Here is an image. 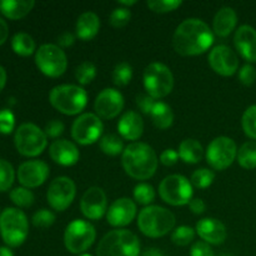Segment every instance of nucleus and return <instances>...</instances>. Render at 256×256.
Masks as SVG:
<instances>
[{
  "mask_svg": "<svg viewBox=\"0 0 256 256\" xmlns=\"http://www.w3.org/2000/svg\"><path fill=\"white\" fill-rule=\"evenodd\" d=\"M214 42V32L202 20L192 18L179 24L172 36L175 52L184 56L200 55L210 49Z\"/></svg>",
  "mask_w": 256,
  "mask_h": 256,
  "instance_id": "1",
  "label": "nucleus"
},
{
  "mask_svg": "<svg viewBox=\"0 0 256 256\" xmlns=\"http://www.w3.org/2000/svg\"><path fill=\"white\" fill-rule=\"evenodd\" d=\"M158 162L156 152L145 142H132L125 148L122 156L125 172L136 180H148L154 176Z\"/></svg>",
  "mask_w": 256,
  "mask_h": 256,
  "instance_id": "2",
  "label": "nucleus"
},
{
  "mask_svg": "<svg viewBox=\"0 0 256 256\" xmlns=\"http://www.w3.org/2000/svg\"><path fill=\"white\" fill-rule=\"evenodd\" d=\"M175 222V215L170 210L158 205L144 208L138 216L140 232L149 238L164 236L174 229Z\"/></svg>",
  "mask_w": 256,
  "mask_h": 256,
  "instance_id": "3",
  "label": "nucleus"
},
{
  "mask_svg": "<svg viewBox=\"0 0 256 256\" xmlns=\"http://www.w3.org/2000/svg\"><path fill=\"white\" fill-rule=\"evenodd\" d=\"M140 242L134 232L125 229L108 232L96 248L98 256H139Z\"/></svg>",
  "mask_w": 256,
  "mask_h": 256,
  "instance_id": "4",
  "label": "nucleus"
},
{
  "mask_svg": "<svg viewBox=\"0 0 256 256\" xmlns=\"http://www.w3.org/2000/svg\"><path fill=\"white\" fill-rule=\"evenodd\" d=\"M49 102L62 114L76 115L86 106L88 92L79 85H58L50 92Z\"/></svg>",
  "mask_w": 256,
  "mask_h": 256,
  "instance_id": "5",
  "label": "nucleus"
},
{
  "mask_svg": "<svg viewBox=\"0 0 256 256\" xmlns=\"http://www.w3.org/2000/svg\"><path fill=\"white\" fill-rule=\"evenodd\" d=\"M29 234L28 218L16 208H6L0 215V235L5 244L18 248L26 240Z\"/></svg>",
  "mask_w": 256,
  "mask_h": 256,
  "instance_id": "6",
  "label": "nucleus"
},
{
  "mask_svg": "<svg viewBox=\"0 0 256 256\" xmlns=\"http://www.w3.org/2000/svg\"><path fill=\"white\" fill-rule=\"evenodd\" d=\"M15 148L24 156L34 158L42 154L48 145V136L44 130L35 124L25 122L15 132Z\"/></svg>",
  "mask_w": 256,
  "mask_h": 256,
  "instance_id": "7",
  "label": "nucleus"
},
{
  "mask_svg": "<svg viewBox=\"0 0 256 256\" xmlns=\"http://www.w3.org/2000/svg\"><path fill=\"white\" fill-rule=\"evenodd\" d=\"M144 86L148 94L154 99L168 96L174 88L172 70L162 62H152L144 70Z\"/></svg>",
  "mask_w": 256,
  "mask_h": 256,
  "instance_id": "8",
  "label": "nucleus"
},
{
  "mask_svg": "<svg viewBox=\"0 0 256 256\" xmlns=\"http://www.w3.org/2000/svg\"><path fill=\"white\" fill-rule=\"evenodd\" d=\"M35 64L46 76L59 78L66 70L68 58L59 45L44 44L35 52Z\"/></svg>",
  "mask_w": 256,
  "mask_h": 256,
  "instance_id": "9",
  "label": "nucleus"
},
{
  "mask_svg": "<svg viewBox=\"0 0 256 256\" xmlns=\"http://www.w3.org/2000/svg\"><path fill=\"white\" fill-rule=\"evenodd\" d=\"M96 230L85 220L76 219L66 226L64 234V244L72 254H82L95 242Z\"/></svg>",
  "mask_w": 256,
  "mask_h": 256,
  "instance_id": "10",
  "label": "nucleus"
},
{
  "mask_svg": "<svg viewBox=\"0 0 256 256\" xmlns=\"http://www.w3.org/2000/svg\"><path fill=\"white\" fill-rule=\"evenodd\" d=\"M160 198L172 206H182L192 199V185L182 175H169L159 185Z\"/></svg>",
  "mask_w": 256,
  "mask_h": 256,
  "instance_id": "11",
  "label": "nucleus"
},
{
  "mask_svg": "<svg viewBox=\"0 0 256 256\" xmlns=\"http://www.w3.org/2000/svg\"><path fill=\"white\" fill-rule=\"evenodd\" d=\"M238 156V148L234 140L228 136L215 138L206 149V162L212 169H228Z\"/></svg>",
  "mask_w": 256,
  "mask_h": 256,
  "instance_id": "12",
  "label": "nucleus"
},
{
  "mask_svg": "<svg viewBox=\"0 0 256 256\" xmlns=\"http://www.w3.org/2000/svg\"><path fill=\"white\" fill-rule=\"evenodd\" d=\"M104 125L98 115L85 112L74 120L72 126V136L82 145H92L100 139Z\"/></svg>",
  "mask_w": 256,
  "mask_h": 256,
  "instance_id": "13",
  "label": "nucleus"
},
{
  "mask_svg": "<svg viewBox=\"0 0 256 256\" xmlns=\"http://www.w3.org/2000/svg\"><path fill=\"white\" fill-rule=\"evenodd\" d=\"M75 195V182L68 176H59L50 182L46 192V199L52 209L56 212H64L74 202Z\"/></svg>",
  "mask_w": 256,
  "mask_h": 256,
  "instance_id": "14",
  "label": "nucleus"
},
{
  "mask_svg": "<svg viewBox=\"0 0 256 256\" xmlns=\"http://www.w3.org/2000/svg\"><path fill=\"white\" fill-rule=\"evenodd\" d=\"M95 112L102 119H114L124 108V96L122 92L112 88L102 90L95 99Z\"/></svg>",
  "mask_w": 256,
  "mask_h": 256,
  "instance_id": "15",
  "label": "nucleus"
},
{
  "mask_svg": "<svg viewBox=\"0 0 256 256\" xmlns=\"http://www.w3.org/2000/svg\"><path fill=\"white\" fill-rule=\"evenodd\" d=\"M50 174L49 165L42 160H29L22 162L18 169V180L28 189L38 188L46 182Z\"/></svg>",
  "mask_w": 256,
  "mask_h": 256,
  "instance_id": "16",
  "label": "nucleus"
},
{
  "mask_svg": "<svg viewBox=\"0 0 256 256\" xmlns=\"http://www.w3.org/2000/svg\"><path fill=\"white\" fill-rule=\"evenodd\" d=\"M209 65L216 74L222 76H232L239 68V59L234 50L226 45H218L210 52Z\"/></svg>",
  "mask_w": 256,
  "mask_h": 256,
  "instance_id": "17",
  "label": "nucleus"
},
{
  "mask_svg": "<svg viewBox=\"0 0 256 256\" xmlns=\"http://www.w3.org/2000/svg\"><path fill=\"white\" fill-rule=\"evenodd\" d=\"M80 209L86 219H102L108 212V199L104 190L99 186L89 188L82 196Z\"/></svg>",
  "mask_w": 256,
  "mask_h": 256,
  "instance_id": "18",
  "label": "nucleus"
},
{
  "mask_svg": "<svg viewBox=\"0 0 256 256\" xmlns=\"http://www.w3.org/2000/svg\"><path fill=\"white\" fill-rule=\"evenodd\" d=\"M136 216V204L129 198L115 200L106 212V220L112 226L120 228L129 225Z\"/></svg>",
  "mask_w": 256,
  "mask_h": 256,
  "instance_id": "19",
  "label": "nucleus"
},
{
  "mask_svg": "<svg viewBox=\"0 0 256 256\" xmlns=\"http://www.w3.org/2000/svg\"><path fill=\"white\" fill-rule=\"evenodd\" d=\"M196 232L205 242L212 245L222 244L228 236L225 225L214 218H205L199 220L196 224Z\"/></svg>",
  "mask_w": 256,
  "mask_h": 256,
  "instance_id": "20",
  "label": "nucleus"
},
{
  "mask_svg": "<svg viewBox=\"0 0 256 256\" xmlns=\"http://www.w3.org/2000/svg\"><path fill=\"white\" fill-rule=\"evenodd\" d=\"M50 158L62 166H72L79 162L80 152L76 145L69 140H55L49 148Z\"/></svg>",
  "mask_w": 256,
  "mask_h": 256,
  "instance_id": "21",
  "label": "nucleus"
},
{
  "mask_svg": "<svg viewBox=\"0 0 256 256\" xmlns=\"http://www.w3.org/2000/svg\"><path fill=\"white\" fill-rule=\"evenodd\" d=\"M236 50L245 60L256 62V30L250 25H242L234 36Z\"/></svg>",
  "mask_w": 256,
  "mask_h": 256,
  "instance_id": "22",
  "label": "nucleus"
},
{
  "mask_svg": "<svg viewBox=\"0 0 256 256\" xmlns=\"http://www.w3.org/2000/svg\"><path fill=\"white\" fill-rule=\"evenodd\" d=\"M118 130L124 139L132 140V142L138 140L144 132V122H142V115L134 110L126 112L118 122Z\"/></svg>",
  "mask_w": 256,
  "mask_h": 256,
  "instance_id": "23",
  "label": "nucleus"
},
{
  "mask_svg": "<svg viewBox=\"0 0 256 256\" xmlns=\"http://www.w3.org/2000/svg\"><path fill=\"white\" fill-rule=\"evenodd\" d=\"M238 22V15L230 6H224L216 12L212 22L214 32L220 38H226L235 29Z\"/></svg>",
  "mask_w": 256,
  "mask_h": 256,
  "instance_id": "24",
  "label": "nucleus"
},
{
  "mask_svg": "<svg viewBox=\"0 0 256 256\" xmlns=\"http://www.w3.org/2000/svg\"><path fill=\"white\" fill-rule=\"evenodd\" d=\"M100 29V19L95 12H86L78 18L75 30H76V36L84 42L94 39L98 35Z\"/></svg>",
  "mask_w": 256,
  "mask_h": 256,
  "instance_id": "25",
  "label": "nucleus"
},
{
  "mask_svg": "<svg viewBox=\"0 0 256 256\" xmlns=\"http://www.w3.org/2000/svg\"><path fill=\"white\" fill-rule=\"evenodd\" d=\"M35 2L32 0H2L0 2V12L8 19L19 20L26 16Z\"/></svg>",
  "mask_w": 256,
  "mask_h": 256,
  "instance_id": "26",
  "label": "nucleus"
},
{
  "mask_svg": "<svg viewBox=\"0 0 256 256\" xmlns=\"http://www.w3.org/2000/svg\"><path fill=\"white\" fill-rule=\"evenodd\" d=\"M179 158L186 164H198L204 156L202 144L195 139H185L179 145Z\"/></svg>",
  "mask_w": 256,
  "mask_h": 256,
  "instance_id": "27",
  "label": "nucleus"
},
{
  "mask_svg": "<svg viewBox=\"0 0 256 256\" xmlns=\"http://www.w3.org/2000/svg\"><path fill=\"white\" fill-rule=\"evenodd\" d=\"M152 122L158 129L165 130L170 128L174 122V112L172 108L164 102H156L154 105V109L150 112Z\"/></svg>",
  "mask_w": 256,
  "mask_h": 256,
  "instance_id": "28",
  "label": "nucleus"
},
{
  "mask_svg": "<svg viewBox=\"0 0 256 256\" xmlns=\"http://www.w3.org/2000/svg\"><path fill=\"white\" fill-rule=\"evenodd\" d=\"M12 48L20 56H29L35 52V42L26 32H18L12 36Z\"/></svg>",
  "mask_w": 256,
  "mask_h": 256,
  "instance_id": "29",
  "label": "nucleus"
},
{
  "mask_svg": "<svg viewBox=\"0 0 256 256\" xmlns=\"http://www.w3.org/2000/svg\"><path fill=\"white\" fill-rule=\"evenodd\" d=\"M238 162L240 166L246 170L256 168V142H248L238 150Z\"/></svg>",
  "mask_w": 256,
  "mask_h": 256,
  "instance_id": "30",
  "label": "nucleus"
},
{
  "mask_svg": "<svg viewBox=\"0 0 256 256\" xmlns=\"http://www.w3.org/2000/svg\"><path fill=\"white\" fill-rule=\"evenodd\" d=\"M100 149L104 154L110 156H116V155L124 152V142L122 138L115 134H108L100 139Z\"/></svg>",
  "mask_w": 256,
  "mask_h": 256,
  "instance_id": "31",
  "label": "nucleus"
},
{
  "mask_svg": "<svg viewBox=\"0 0 256 256\" xmlns=\"http://www.w3.org/2000/svg\"><path fill=\"white\" fill-rule=\"evenodd\" d=\"M214 172L206 169V168H202V169H198L192 172L190 182L195 188H198V189H206V188H209L214 182Z\"/></svg>",
  "mask_w": 256,
  "mask_h": 256,
  "instance_id": "32",
  "label": "nucleus"
},
{
  "mask_svg": "<svg viewBox=\"0 0 256 256\" xmlns=\"http://www.w3.org/2000/svg\"><path fill=\"white\" fill-rule=\"evenodd\" d=\"M34 194L28 188H15L10 192V200L19 208H29L34 204Z\"/></svg>",
  "mask_w": 256,
  "mask_h": 256,
  "instance_id": "33",
  "label": "nucleus"
},
{
  "mask_svg": "<svg viewBox=\"0 0 256 256\" xmlns=\"http://www.w3.org/2000/svg\"><path fill=\"white\" fill-rule=\"evenodd\" d=\"M132 68L128 62H120L112 72V82L118 86H125L132 82Z\"/></svg>",
  "mask_w": 256,
  "mask_h": 256,
  "instance_id": "34",
  "label": "nucleus"
},
{
  "mask_svg": "<svg viewBox=\"0 0 256 256\" xmlns=\"http://www.w3.org/2000/svg\"><path fill=\"white\" fill-rule=\"evenodd\" d=\"M96 76V66L90 62H84L75 70V78L82 85H88Z\"/></svg>",
  "mask_w": 256,
  "mask_h": 256,
  "instance_id": "35",
  "label": "nucleus"
},
{
  "mask_svg": "<svg viewBox=\"0 0 256 256\" xmlns=\"http://www.w3.org/2000/svg\"><path fill=\"white\" fill-rule=\"evenodd\" d=\"M242 130L250 139L256 140V105H252L245 110L242 119Z\"/></svg>",
  "mask_w": 256,
  "mask_h": 256,
  "instance_id": "36",
  "label": "nucleus"
},
{
  "mask_svg": "<svg viewBox=\"0 0 256 256\" xmlns=\"http://www.w3.org/2000/svg\"><path fill=\"white\" fill-rule=\"evenodd\" d=\"M14 168L9 162L0 159V192H6L14 182Z\"/></svg>",
  "mask_w": 256,
  "mask_h": 256,
  "instance_id": "37",
  "label": "nucleus"
},
{
  "mask_svg": "<svg viewBox=\"0 0 256 256\" xmlns=\"http://www.w3.org/2000/svg\"><path fill=\"white\" fill-rule=\"evenodd\" d=\"M194 238L195 230L190 226H185V225L176 228L172 234V242L178 246H186L194 240Z\"/></svg>",
  "mask_w": 256,
  "mask_h": 256,
  "instance_id": "38",
  "label": "nucleus"
},
{
  "mask_svg": "<svg viewBox=\"0 0 256 256\" xmlns=\"http://www.w3.org/2000/svg\"><path fill=\"white\" fill-rule=\"evenodd\" d=\"M134 199L142 205H149L155 199V190L146 182L138 184L134 189Z\"/></svg>",
  "mask_w": 256,
  "mask_h": 256,
  "instance_id": "39",
  "label": "nucleus"
},
{
  "mask_svg": "<svg viewBox=\"0 0 256 256\" xmlns=\"http://www.w3.org/2000/svg\"><path fill=\"white\" fill-rule=\"evenodd\" d=\"M130 19H132V12L128 8H115L109 16V22L112 28H116V29H120V28H124L129 24Z\"/></svg>",
  "mask_w": 256,
  "mask_h": 256,
  "instance_id": "40",
  "label": "nucleus"
},
{
  "mask_svg": "<svg viewBox=\"0 0 256 256\" xmlns=\"http://www.w3.org/2000/svg\"><path fill=\"white\" fill-rule=\"evenodd\" d=\"M182 2L179 0H150L146 2L150 10L154 12H169L182 6Z\"/></svg>",
  "mask_w": 256,
  "mask_h": 256,
  "instance_id": "41",
  "label": "nucleus"
},
{
  "mask_svg": "<svg viewBox=\"0 0 256 256\" xmlns=\"http://www.w3.org/2000/svg\"><path fill=\"white\" fill-rule=\"evenodd\" d=\"M55 222L54 212L48 209H40L32 215V224L39 229H46Z\"/></svg>",
  "mask_w": 256,
  "mask_h": 256,
  "instance_id": "42",
  "label": "nucleus"
},
{
  "mask_svg": "<svg viewBox=\"0 0 256 256\" xmlns=\"http://www.w3.org/2000/svg\"><path fill=\"white\" fill-rule=\"evenodd\" d=\"M15 116L9 109L0 110V132L2 134H10L14 130Z\"/></svg>",
  "mask_w": 256,
  "mask_h": 256,
  "instance_id": "43",
  "label": "nucleus"
},
{
  "mask_svg": "<svg viewBox=\"0 0 256 256\" xmlns=\"http://www.w3.org/2000/svg\"><path fill=\"white\" fill-rule=\"evenodd\" d=\"M239 80L242 84L250 86L255 82L256 80V69L252 65L246 64L240 69L239 72Z\"/></svg>",
  "mask_w": 256,
  "mask_h": 256,
  "instance_id": "44",
  "label": "nucleus"
},
{
  "mask_svg": "<svg viewBox=\"0 0 256 256\" xmlns=\"http://www.w3.org/2000/svg\"><path fill=\"white\" fill-rule=\"evenodd\" d=\"M155 99L150 96L149 94H138L136 95V105L144 114L150 115L155 105Z\"/></svg>",
  "mask_w": 256,
  "mask_h": 256,
  "instance_id": "45",
  "label": "nucleus"
},
{
  "mask_svg": "<svg viewBox=\"0 0 256 256\" xmlns=\"http://www.w3.org/2000/svg\"><path fill=\"white\" fill-rule=\"evenodd\" d=\"M64 130H65V126L64 124H62V122H60V120L58 119H54L52 120V122H48L46 126H45L44 132L46 134V136L55 139V138H59L60 135L64 132Z\"/></svg>",
  "mask_w": 256,
  "mask_h": 256,
  "instance_id": "46",
  "label": "nucleus"
},
{
  "mask_svg": "<svg viewBox=\"0 0 256 256\" xmlns=\"http://www.w3.org/2000/svg\"><path fill=\"white\" fill-rule=\"evenodd\" d=\"M190 255L192 256H215L214 252L210 248V245L205 242H195L190 250Z\"/></svg>",
  "mask_w": 256,
  "mask_h": 256,
  "instance_id": "47",
  "label": "nucleus"
},
{
  "mask_svg": "<svg viewBox=\"0 0 256 256\" xmlns=\"http://www.w3.org/2000/svg\"><path fill=\"white\" fill-rule=\"evenodd\" d=\"M179 160V152L174 149H166L162 152L160 155V162L165 165V166H172Z\"/></svg>",
  "mask_w": 256,
  "mask_h": 256,
  "instance_id": "48",
  "label": "nucleus"
},
{
  "mask_svg": "<svg viewBox=\"0 0 256 256\" xmlns=\"http://www.w3.org/2000/svg\"><path fill=\"white\" fill-rule=\"evenodd\" d=\"M189 208H190V210L194 212V214L200 215V214H202V212H205V208H206V205H205V202H202V199H199V198H196V199L190 200Z\"/></svg>",
  "mask_w": 256,
  "mask_h": 256,
  "instance_id": "49",
  "label": "nucleus"
},
{
  "mask_svg": "<svg viewBox=\"0 0 256 256\" xmlns=\"http://www.w3.org/2000/svg\"><path fill=\"white\" fill-rule=\"evenodd\" d=\"M75 42V36L69 32H65L58 38V44L60 45L62 48H69L74 44Z\"/></svg>",
  "mask_w": 256,
  "mask_h": 256,
  "instance_id": "50",
  "label": "nucleus"
},
{
  "mask_svg": "<svg viewBox=\"0 0 256 256\" xmlns=\"http://www.w3.org/2000/svg\"><path fill=\"white\" fill-rule=\"evenodd\" d=\"M9 36V28H8L6 22L0 18V45L4 44Z\"/></svg>",
  "mask_w": 256,
  "mask_h": 256,
  "instance_id": "51",
  "label": "nucleus"
},
{
  "mask_svg": "<svg viewBox=\"0 0 256 256\" xmlns=\"http://www.w3.org/2000/svg\"><path fill=\"white\" fill-rule=\"evenodd\" d=\"M5 84H6V72H5L4 68L0 65V92L4 89Z\"/></svg>",
  "mask_w": 256,
  "mask_h": 256,
  "instance_id": "52",
  "label": "nucleus"
},
{
  "mask_svg": "<svg viewBox=\"0 0 256 256\" xmlns=\"http://www.w3.org/2000/svg\"><path fill=\"white\" fill-rule=\"evenodd\" d=\"M142 256H164L162 252H160L159 249H155V248H152V249H148L146 252L142 254Z\"/></svg>",
  "mask_w": 256,
  "mask_h": 256,
  "instance_id": "53",
  "label": "nucleus"
},
{
  "mask_svg": "<svg viewBox=\"0 0 256 256\" xmlns=\"http://www.w3.org/2000/svg\"><path fill=\"white\" fill-rule=\"evenodd\" d=\"M0 256H14V254L8 246H0Z\"/></svg>",
  "mask_w": 256,
  "mask_h": 256,
  "instance_id": "54",
  "label": "nucleus"
},
{
  "mask_svg": "<svg viewBox=\"0 0 256 256\" xmlns=\"http://www.w3.org/2000/svg\"><path fill=\"white\" fill-rule=\"evenodd\" d=\"M118 4L119 5H122V8H125V6H132V5H134V4H136V2H135V0H129V2H118Z\"/></svg>",
  "mask_w": 256,
  "mask_h": 256,
  "instance_id": "55",
  "label": "nucleus"
},
{
  "mask_svg": "<svg viewBox=\"0 0 256 256\" xmlns=\"http://www.w3.org/2000/svg\"><path fill=\"white\" fill-rule=\"evenodd\" d=\"M219 256H232V255H229V254H220Z\"/></svg>",
  "mask_w": 256,
  "mask_h": 256,
  "instance_id": "56",
  "label": "nucleus"
},
{
  "mask_svg": "<svg viewBox=\"0 0 256 256\" xmlns=\"http://www.w3.org/2000/svg\"><path fill=\"white\" fill-rule=\"evenodd\" d=\"M80 256H92L90 254H82Z\"/></svg>",
  "mask_w": 256,
  "mask_h": 256,
  "instance_id": "57",
  "label": "nucleus"
}]
</instances>
